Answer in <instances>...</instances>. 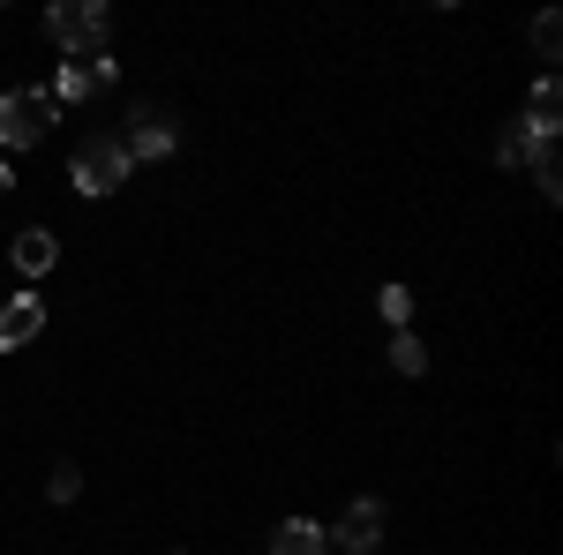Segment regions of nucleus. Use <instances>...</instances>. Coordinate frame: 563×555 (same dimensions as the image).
Returning a JSON list of instances; mask_svg holds the SVG:
<instances>
[{
	"label": "nucleus",
	"instance_id": "nucleus-1",
	"mask_svg": "<svg viewBox=\"0 0 563 555\" xmlns=\"http://www.w3.org/2000/svg\"><path fill=\"white\" fill-rule=\"evenodd\" d=\"M45 31H53V45H60L68 60H84V53H106L113 15H106V0H53V8H45Z\"/></svg>",
	"mask_w": 563,
	"mask_h": 555
},
{
	"label": "nucleus",
	"instance_id": "nucleus-2",
	"mask_svg": "<svg viewBox=\"0 0 563 555\" xmlns=\"http://www.w3.org/2000/svg\"><path fill=\"white\" fill-rule=\"evenodd\" d=\"M53 121H60L53 90H8V98H0V143H8V151L45 143V135H53Z\"/></svg>",
	"mask_w": 563,
	"mask_h": 555
},
{
	"label": "nucleus",
	"instance_id": "nucleus-3",
	"mask_svg": "<svg viewBox=\"0 0 563 555\" xmlns=\"http://www.w3.org/2000/svg\"><path fill=\"white\" fill-rule=\"evenodd\" d=\"M68 180L84 188V196H113L121 180H129V151H121V135H90L84 151H76V166Z\"/></svg>",
	"mask_w": 563,
	"mask_h": 555
},
{
	"label": "nucleus",
	"instance_id": "nucleus-4",
	"mask_svg": "<svg viewBox=\"0 0 563 555\" xmlns=\"http://www.w3.org/2000/svg\"><path fill=\"white\" fill-rule=\"evenodd\" d=\"M174 143H180L174 113H158V106H135V113H129V135H121L129 166H135V158H174Z\"/></svg>",
	"mask_w": 563,
	"mask_h": 555
},
{
	"label": "nucleus",
	"instance_id": "nucleus-5",
	"mask_svg": "<svg viewBox=\"0 0 563 555\" xmlns=\"http://www.w3.org/2000/svg\"><path fill=\"white\" fill-rule=\"evenodd\" d=\"M376 541H384V503L361 496V503L339 518V548H346V555H376Z\"/></svg>",
	"mask_w": 563,
	"mask_h": 555
},
{
	"label": "nucleus",
	"instance_id": "nucleus-6",
	"mask_svg": "<svg viewBox=\"0 0 563 555\" xmlns=\"http://www.w3.org/2000/svg\"><path fill=\"white\" fill-rule=\"evenodd\" d=\"M106 84H113V60H106V53H84V60H68V68H60L53 106H60V98H90V90H106Z\"/></svg>",
	"mask_w": 563,
	"mask_h": 555
},
{
	"label": "nucleus",
	"instance_id": "nucleus-7",
	"mask_svg": "<svg viewBox=\"0 0 563 555\" xmlns=\"http://www.w3.org/2000/svg\"><path fill=\"white\" fill-rule=\"evenodd\" d=\"M45 331V300H8V308H0V353H15V345H31Z\"/></svg>",
	"mask_w": 563,
	"mask_h": 555
},
{
	"label": "nucleus",
	"instance_id": "nucleus-8",
	"mask_svg": "<svg viewBox=\"0 0 563 555\" xmlns=\"http://www.w3.org/2000/svg\"><path fill=\"white\" fill-rule=\"evenodd\" d=\"M271 555H331V533H323L316 518H286V525L271 533Z\"/></svg>",
	"mask_w": 563,
	"mask_h": 555
},
{
	"label": "nucleus",
	"instance_id": "nucleus-9",
	"mask_svg": "<svg viewBox=\"0 0 563 555\" xmlns=\"http://www.w3.org/2000/svg\"><path fill=\"white\" fill-rule=\"evenodd\" d=\"M526 129H533V135H556L563 129V84H556V76L533 84V98H526Z\"/></svg>",
	"mask_w": 563,
	"mask_h": 555
},
{
	"label": "nucleus",
	"instance_id": "nucleus-10",
	"mask_svg": "<svg viewBox=\"0 0 563 555\" xmlns=\"http://www.w3.org/2000/svg\"><path fill=\"white\" fill-rule=\"evenodd\" d=\"M526 173H533V188L556 203L563 196V158H556V135H533V151H526Z\"/></svg>",
	"mask_w": 563,
	"mask_h": 555
},
{
	"label": "nucleus",
	"instance_id": "nucleus-11",
	"mask_svg": "<svg viewBox=\"0 0 563 555\" xmlns=\"http://www.w3.org/2000/svg\"><path fill=\"white\" fill-rule=\"evenodd\" d=\"M53 256H60V241H53L45 225L15 233V270H31V278H38V270H53Z\"/></svg>",
	"mask_w": 563,
	"mask_h": 555
},
{
	"label": "nucleus",
	"instance_id": "nucleus-12",
	"mask_svg": "<svg viewBox=\"0 0 563 555\" xmlns=\"http://www.w3.org/2000/svg\"><path fill=\"white\" fill-rule=\"evenodd\" d=\"M390 368H398V376H421V368H429V345L413 338V331H390Z\"/></svg>",
	"mask_w": 563,
	"mask_h": 555
},
{
	"label": "nucleus",
	"instance_id": "nucleus-13",
	"mask_svg": "<svg viewBox=\"0 0 563 555\" xmlns=\"http://www.w3.org/2000/svg\"><path fill=\"white\" fill-rule=\"evenodd\" d=\"M526 151H533V129H526V121H511V129L496 135V166L519 173V166H526Z\"/></svg>",
	"mask_w": 563,
	"mask_h": 555
},
{
	"label": "nucleus",
	"instance_id": "nucleus-14",
	"mask_svg": "<svg viewBox=\"0 0 563 555\" xmlns=\"http://www.w3.org/2000/svg\"><path fill=\"white\" fill-rule=\"evenodd\" d=\"M376 308H384L390 331H406V315H413V293H406V286H384V293H376Z\"/></svg>",
	"mask_w": 563,
	"mask_h": 555
},
{
	"label": "nucleus",
	"instance_id": "nucleus-15",
	"mask_svg": "<svg viewBox=\"0 0 563 555\" xmlns=\"http://www.w3.org/2000/svg\"><path fill=\"white\" fill-rule=\"evenodd\" d=\"M45 496H53V503H76V496H84V473L60 458V466H53V480H45Z\"/></svg>",
	"mask_w": 563,
	"mask_h": 555
},
{
	"label": "nucleus",
	"instance_id": "nucleus-16",
	"mask_svg": "<svg viewBox=\"0 0 563 555\" xmlns=\"http://www.w3.org/2000/svg\"><path fill=\"white\" fill-rule=\"evenodd\" d=\"M533 53H541V60H556V53H563V23H556V15H533Z\"/></svg>",
	"mask_w": 563,
	"mask_h": 555
},
{
	"label": "nucleus",
	"instance_id": "nucleus-17",
	"mask_svg": "<svg viewBox=\"0 0 563 555\" xmlns=\"http://www.w3.org/2000/svg\"><path fill=\"white\" fill-rule=\"evenodd\" d=\"M8 188H15V173H8V158H0V196H8Z\"/></svg>",
	"mask_w": 563,
	"mask_h": 555
},
{
	"label": "nucleus",
	"instance_id": "nucleus-18",
	"mask_svg": "<svg viewBox=\"0 0 563 555\" xmlns=\"http://www.w3.org/2000/svg\"><path fill=\"white\" fill-rule=\"evenodd\" d=\"M166 555H188V548H166Z\"/></svg>",
	"mask_w": 563,
	"mask_h": 555
}]
</instances>
